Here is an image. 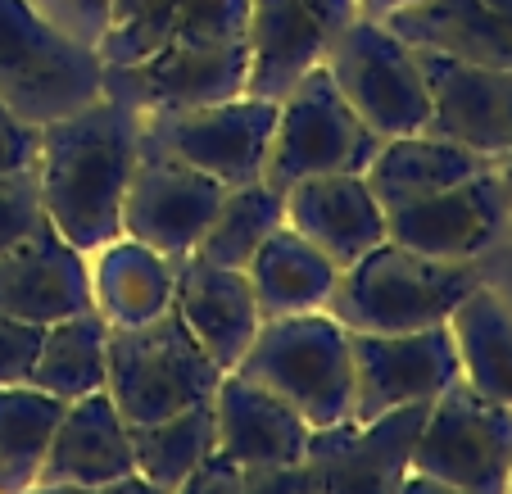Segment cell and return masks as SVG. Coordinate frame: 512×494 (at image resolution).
<instances>
[{"label":"cell","instance_id":"cell-12","mask_svg":"<svg viewBox=\"0 0 512 494\" xmlns=\"http://www.w3.org/2000/svg\"><path fill=\"white\" fill-rule=\"evenodd\" d=\"M223 195H227V186L213 182L200 168L182 164L173 155L141 150V159L132 168V182H127V195H123L118 227H123L127 241L177 263L186 254H195V245L209 232Z\"/></svg>","mask_w":512,"mask_h":494},{"label":"cell","instance_id":"cell-7","mask_svg":"<svg viewBox=\"0 0 512 494\" xmlns=\"http://www.w3.org/2000/svg\"><path fill=\"white\" fill-rule=\"evenodd\" d=\"M331 82L354 105V114L381 136H413L431 123V91H426L417 50L399 32H390L372 14H354L340 37L322 55Z\"/></svg>","mask_w":512,"mask_h":494},{"label":"cell","instance_id":"cell-40","mask_svg":"<svg viewBox=\"0 0 512 494\" xmlns=\"http://www.w3.org/2000/svg\"><path fill=\"white\" fill-rule=\"evenodd\" d=\"M404 5H413V0H358V10L372 14V19H386V14L404 10Z\"/></svg>","mask_w":512,"mask_h":494},{"label":"cell","instance_id":"cell-3","mask_svg":"<svg viewBox=\"0 0 512 494\" xmlns=\"http://www.w3.org/2000/svg\"><path fill=\"white\" fill-rule=\"evenodd\" d=\"M476 286H485L476 263L426 259L395 241H381L358 263L340 268V286L327 313L349 331L399 336V331L445 327Z\"/></svg>","mask_w":512,"mask_h":494},{"label":"cell","instance_id":"cell-20","mask_svg":"<svg viewBox=\"0 0 512 494\" xmlns=\"http://www.w3.org/2000/svg\"><path fill=\"white\" fill-rule=\"evenodd\" d=\"M309 422L268 386L223 372L213 390V449L241 467L259 463H300L309 449Z\"/></svg>","mask_w":512,"mask_h":494},{"label":"cell","instance_id":"cell-37","mask_svg":"<svg viewBox=\"0 0 512 494\" xmlns=\"http://www.w3.org/2000/svg\"><path fill=\"white\" fill-rule=\"evenodd\" d=\"M173 494H245V467L236 463V458H227V454L213 449V454L204 458V463L195 467Z\"/></svg>","mask_w":512,"mask_h":494},{"label":"cell","instance_id":"cell-17","mask_svg":"<svg viewBox=\"0 0 512 494\" xmlns=\"http://www.w3.org/2000/svg\"><path fill=\"white\" fill-rule=\"evenodd\" d=\"M82 309H96L91 254L68 245L50 223L14 241L10 250H0V313L5 318L50 327Z\"/></svg>","mask_w":512,"mask_h":494},{"label":"cell","instance_id":"cell-11","mask_svg":"<svg viewBox=\"0 0 512 494\" xmlns=\"http://www.w3.org/2000/svg\"><path fill=\"white\" fill-rule=\"evenodd\" d=\"M349 345H354V422H372L404 404H435L463 377L449 322L399 336L349 331Z\"/></svg>","mask_w":512,"mask_h":494},{"label":"cell","instance_id":"cell-31","mask_svg":"<svg viewBox=\"0 0 512 494\" xmlns=\"http://www.w3.org/2000/svg\"><path fill=\"white\" fill-rule=\"evenodd\" d=\"M177 10H182V0H114L105 37L96 41L100 64L105 68L145 64L168 41Z\"/></svg>","mask_w":512,"mask_h":494},{"label":"cell","instance_id":"cell-15","mask_svg":"<svg viewBox=\"0 0 512 494\" xmlns=\"http://www.w3.org/2000/svg\"><path fill=\"white\" fill-rule=\"evenodd\" d=\"M358 0H250V82L245 96L281 100L295 82L322 64Z\"/></svg>","mask_w":512,"mask_h":494},{"label":"cell","instance_id":"cell-35","mask_svg":"<svg viewBox=\"0 0 512 494\" xmlns=\"http://www.w3.org/2000/svg\"><path fill=\"white\" fill-rule=\"evenodd\" d=\"M41 155V127L0 100V173H28Z\"/></svg>","mask_w":512,"mask_h":494},{"label":"cell","instance_id":"cell-38","mask_svg":"<svg viewBox=\"0 0 512 494\" xmlns=\"http://www.w3.org/2000/svg\"><path fill=\"white\" fill-rule=\"evenodd\" d=\"M399 494H463V490H454V485H445V481H435V476L408 472L404 485H399Z\"/></svg>","mask_w":512,"mask_h":494},{"label":"cell","instance_id":"cell-9","mask_svg":"<svg viewBox=\"0 0 512 494\" xmlns=\"http://www.w3.org/2000/svg\"><path fill=\"white\" fill-rule=\"evenodd\" d=\"M272 132H277V100L263 96H232L218 105L141 114V150L173 155L223 186H245L263 177Z\"/></svg>","mask_w":512,"mask_h":494},{"label":"cell","instance_id":"cell-25","mask_svg":"<svg viewBox=\"0 0 512 494\" xmlns=\"http://www.w3.org/2000/svg\"><path fill=\"white\" fill-rule=\"evenodd\" d=\"M100 254L105 259L100 268H91V295H96V309L109 318V327H136V322H150L164 309H173V259L145 250L127 236H118Z\"/></svg>","mask_w":512,"mask_h":494},{"label":"cell","instance_id":"cell-8","mask_svg":"<svg viewBox=\"0 0 512 494\" xmlns=\"http://www.w3.org/2000/svg\"><path fill=\"white\" fill-rule=\"evenodd\" d=\"M377 150H381V136L340 96L327 64H313L277 100V132H272L263 177L286 191V186L304 182V177L368 173Z\"/></svg>","mask_w":512,"mask_h":494},{"label":"cell","instance_id":"cell-34","mask_svg":"<svg viewBox=\"0 0 512 494\" xmlns=\"http://www.w3.org/2000/svg\"><path fill=\"white\" fill-rule=\"evenodd\" d=\"M41 336L46 327H32V322L5 318L0 313V386H23L32 381V363L41 354Z\"/></svg>","mask_w":512,"mask_h":494},{"label":"cell","instance_id":"cell-44","mask_svg":"<svg viewBox=\"0 0 512 494\" xmlns=\"http://www.w3.org/2000/svg\"><path fill=\"white\" fill-rule=\"evenodd\" d=\"M508 494H512V481H508Z\"/></svg>","mask_w":512,"mask_h":494},{"label":"cell","instance_id":"cell-30","mask_svg":"<svg viewBox=\"0 0 512 494\" xmlns=\"http://www.w3.org/2000/svg\"><path fill=\"white\" fill-rule=\"evenodd\" d=\"M209 454H213V399L182 408V413L164 417V422H150V427H132L136 472L168 494Z\"/></svg>","mask_w":512,"mask_h":494},{"label":"cell","instance_id":"cell-41","mask_svg":"<svg viewBox=\"0 0 512 494\" xmlns=\"http://www.w3.org/2000/svg\"><path fill=\"white\" fill-rule=\"evenodd\" d=\"M23 494H100V490H78V485H32Z\"/></svg>","mask_w":512,"mask_h":494},{"label":"cell","instance_id":"cell-19","mask_svg":"<svg viewBox=\"0 0 512 494\" xmlns=\"http://www.w3.org/2000/svg\"><path fill=\"white\" fill-rule=\"evenodd\" d=\"M286 223L336 268H349L386 241V209L363 173H327L286 186Z\"/></svg>","mask_w":512,"mask_h":494},{"label":"cell","instance_id":"cell-26","mask_svg":"<svg viewBox=\"0 0 512 494\" xmlns=\"http://www.w3.org/2000/svg\"><path fill=\"white\" fill-rule=\"evenodd\" d=\"M109 372V318L100 309H82L73 318H59L41 336V354L32 363V386L46 395L73 399L105 390Z\"/></svg>","mask_w":512,"mask_h":494},{"label":"cell","instance_id":"cell-18","mask_svg":"<svg viewBox=\"0 0 512 494\" xmlns=\"http://www.w3.org/2000/svg\"><path fill=\"white\" fill-rule=\"evenodd\" d=\"M173 313L223 372H236V363L245 359V349L254 345L263 327L245 268H218V263H204L200 254L177 259Z\"/></svg>","mask_w":512,"mask_h":494},{"label":"cell","instance_id":"cell-10","mask_svg":"<svg viewBox=\"0 0 512 494\" xmlns=\"http://www.w3.org/2000/svg\"><path fill=\"white\" fill-rule=\"evenodd\" d=\"M413 472L463 494H508L512 481V408L485 399L463 377L426 408Z\"/></svg>","mask_w":512,"mask_h":494},{"label":"cell","instance_id":"cell-6","mask_svg":"<svg viewBox=\"0 0 512 494\" xmlns=\"http://www.w3.org/2000/svg\"><path fill=\"white\" fill-rule=\"evenodd\" d=\"M105 96V64L91 46L46 23L28 0H0V100L46 127Z\"/></svg>","mask_w":512,"mask_h":494},{"label":"cell","instance_id":"cell-27","mask_svg":"<svg viewBox=\"0 0 512 494\" xmlns=\"http://www.w3.org/2000/svg\"><path fill=\"white\" fill-rule=\"evenodd\" d=\"M463 381L485 399L512 408V313L490 286H476L449 318Z\"/></svg>","mask_w":512,"mask_h":494},{"label":"cell","instance_id":"cell-2","mask_svg":"<svg viewBox=\"0 0 512 494\" xmlns=\"http://www.w3.org/2000/svg\"><path fill=\"white\" fill-rule=\"evenodd\" d=\"M250 0H182L168 41L132 68H105V96L136 114L195 109L245 96Z\"/></svg>","mask_w":512,"mask_h":494},{"label":"cell","instance_id":"cell-22","mask_svg":"<svg viewBox=\"0 0 512 494\" xmlns=\"http://www.w3.org/2000/svg\"><path fill=\"white\" fill-rule=\"evenodd\" d=\"M494 168V159L476 155L467 146H454L445 136L431 132H413V136H390L381 141L377 159L368 164V186L381 200V209H404V204H417L426 195H440L449 186L467 182V177Z\"/></svg>","mask_w":512,"mask_h":494},{"label":"cell","instance_id":"cell-21","mask_svg":"<svg viewBox=\"0 0 512 494\" xmlns=\"http://www.w3.org/2000/svg\"><path fill=\"white\" fill-rule=\"evenodd\" d=\"M136 472L132 427L114 408L105 390L82 395L64 408L55 440L46 449L37 485H78V490H105Z\"/></svg>","mask_w":512,"mask_h":494},{"label":"cell","instance_id":"cell-24","mask_svg":"<svg viewBox=\"0 0 512 494\" xmlns=\"http://www.w3.org/2000/svg\"><path fill=\"white\" fill-rule=\"evenodd\" d=\"M381 23L399 32L408 46L512 73V28L485 10L481 0H413Z\"/></svg>","mask_w":512,"mask_h":494},{"label":"cell","instance_id":"cell-13","mask_svg":"<svg viewBox=\"0 0 512 494\" xmlns=\"http://www.w3.org/2000/svg\"><path fill=\"white\" fill-rule=\"evenodd\" d=\"M431 404H404L372 422H336L313 427L304 463L313 467L322 494H399L404 476L413 472L417 431Z\"/></svg>","mask_w":512,"mask_h":494},{"label":"cell","instance_id":"cell-32","mask_svg":"<svg viewBox=\"0 0 512 494\" xmlns=\"http://www.w3.org/2000/svg\"><path fill=\"white\" fill-rule=\"evenodd\" d=\"M46 223L50 218L41 209L37 168H28V173H0V250H10L14 241L32 236Z\"/></svg>","mask_w":512,"mask_h":494},{"label":"cell","instance_id":"cell-29","mask_svg":"<svg viewBox=\"0 0 512 494\" xmlns=\"http://www.w3.org/2000/svg\"><path fill=\"white\" fill-rule=\"evenodd\" d=\"M281 223H286V191L272 186L268 177L227 186L223 204H218L209 232L200 236L195 254L204 263H218V268H245Z\"/></svg>","mask_w":512,"mask_h":494},{"label":"cell","instance_id":"cell-39","mask_svg":"<svg viewBox=\"0 0 512 494\" xmlns=\"http://www.w3.org/2000/svg\"><path fill=\"white\" fill-rule=\"evenodd\" d=\"M100 494H168V490H159L155 481H145L141 472H132V476H123V481H114V485H105Z\"/></svg>","mask_w":512,"mask_h":494},{"label":"cell","instance_id":"cell-23","mask_svg":"<svg viewBox=\"0 0 512 494\" xmlns=\"http://www.w3.org/2000/svg\"><path fill=\"white\" fill-rule=\"evenodd\" d=\"M245 277L254 286L263 322L290 313H322L340 286V268L290 223H281L259 245V254L245 263Z\"/></svg>","mask_w":512,"mask_h":494},{"label":"cell","instance_id":"cell-14","mask_svg":"<svg viewBox=\"0 0 512 494\" xmlns=\"http://www.w3.org/2000/svg\"><path fill=\"white\" fill-rule=\"evenodd\" d=\"M508 218H512L508 182L499 177V168H485V173L467 177V182L449 186L440 195L390 209L386 241L426 254V259L476 263L503 236Z\"/></svg>","mask_w":512,"mask_h":494},{"label":"cell","instance_id":"cell-33","mask_svg":"<svg viewBox=\"0 0 512 494\" xmlns=\"http://www.w3.org/2000/svg\"><path fill=\"white\" fill-rule=\"evenodd\" d=\"M28 5L46 23H55L59 32H68L73 41H82V46L96 50V41L105 37L109 5H114V0H28Z\"/></svg>","mask_w":512,"mask_h":494},{"label":"cell","instance_id":"cell-36","mask_svg":"<svg viewBox=\"0 0 512 494\" xmlns=\"http://www.w3.org/2000/svg\"><path fill=\"white\" fill-rule=\"evenodd\" d=\"M245 494H322L313 467L304 463H259L245 467Z\"/></svg>","mask_w":512,"mask_h":494},{"label":"cell","instance_id":"cell-43","mask_svg":"<svg viewBox=\"0 0 512 494\" xmlns=\"http://www.w3.org/2000/svg\"><path fill=\"white\" fill-rule=\"evenodd\" d=\"M494 168H499V177H503V182H508V191H512V146H508V155H503Z\"/></svg>","mask_w":512,"mask_h":494},{"label":"cell","instance_id":"cell-5","mask_svg":"<svg viewBox=\"0 0 512 494\" xmlns=\"http://www.w3.org/2000/svg\"><path fill=\"white\" fill-rule=\"evenodd\" d=\"M223 368L204 354L173 309L136 327H109L105 395L127 427H150L164 417L213 399Z\"/></svg>","mask_w":512,"mask_h":494},{"label":"cell","instance_id":"cell-28","mask_svg":"<svg viewBox=\"0 0 512 494\" xmlns=\"http://www.w3.org/2000/svg\"><path fill=\"white\" fill-rule=\"evenodd\" d=\"M64 408V399L37 390L32 381L0 386V494H23L37 485Z\"/></svg>","mask_w":512,"mask_h":494},{"label":"cell","instance_id":"cell-1","mask_svg":"<svg viewBox=\"0 0 512 494\" xmlns=\"http://www.w3.org/2000/svg\"><path fill=\"white\" fill-rule=\"evenodd\" d=\"M141 159V114L100 96L41 127L37 191L50 227L82 254H100L123 236V195Z\"/></svg>","mask_w":512,"mask_h":494},{"label":"cell","instance_id":"cell-16","mask_svg":"<svg viewBox=\"0 0 512 494\" xmlns=\"http://www.w3.org/2000/svg\"><path fill=\"white\" fill-rule=\"evenodd\" d=\"M417 50L426 91H431V123L426 132L445 136L454 146H467L476 155L499 164L512 146V73L467 59L440 55V50Z\"/></svg>","mask_w":512,"mask_h":494},{"label":"cell","instance_id":"cell-42","mask_svg":"<svg viewBox=\"0 0 512 494\" xmlns=\"http://www.w3.org/2000/svg\"><path fill=\"white\" fill-rule=\"evenodd\" d=\"M481 5H485L490 14H499V19L512 28V0H481Z\"/></svg>","mask_w":512,"mask_h":494},{"label":"cell","instance_id":"cell-4","mask_svg":"<svg viewBox=\"0 0 512 494\" xmlns=\"http://www.w3.org/2000/svg\"><path fill=\"white\" fill-rule=\"evenodd\" d=\"M236 372L281 395L309 427L354 417V345L327 309L268 318Z\"/></svg>","mask_w":512,"mask_h":494}]
</instances>
